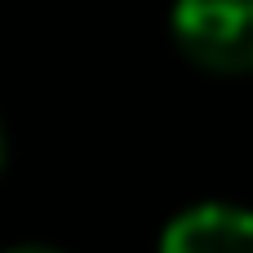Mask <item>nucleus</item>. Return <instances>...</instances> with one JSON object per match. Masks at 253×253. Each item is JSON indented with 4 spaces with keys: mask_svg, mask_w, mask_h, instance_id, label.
<instances>
[{
    "mask_svg": "<svg viewBox=\"0 0 253 253\" xmlns=\"http://www.w3.org/2000/svg\"><path fill=\"white\" fill-rule=\"evenodd\" d=\"M173 44L209 76H253V0H178Z\"/></svg>",
    "mask_w": 253,
    "mask_h": 253,
    "instance_id": "1",
    "label": "nucleus"
},
{
    "mask_svg": "<svg viewBox=\"0 0 253 253\" xmlns=\"http://www.w3.org/2000/svg\"><path fill=\"white\" fill-rule=\"evenodd\" d=\"M160 253H253V213L240 205H191L165 227Z\"/></svg>",
    "mask_w": 253,
    "mask_h": 253,
    "instance_id": "2",
    "label": "nucleus"
},
{
    "mask_svg": "<svg viewBox=\"0 0 253 253\" xmlns=\"http://www.w3.org/2000/svg\"><path fill=\"white\" fill-rule=\"evenodd\" d=\"M4 253H62V249H49V245H13Z\"/></svg>",
    "mask_w": 253,
    "mask_h": 253,
    "instance_id": "3",
    "label": "nucleus"
},
{
    "mask_svg": "<svg viewBox=\"0 0 253 253\" xmlns=\"http://www.w3.org/2000/svg\"><path fill=\"white\" fill-rule=\"evenodd\" d=\"M0 165H4V129H0Z\"/></svg>",
    "mask_w": 253,
    "mask_h": 253,
    "instance_id": "4",
    "label": "nucleus"
}]
</instances>
